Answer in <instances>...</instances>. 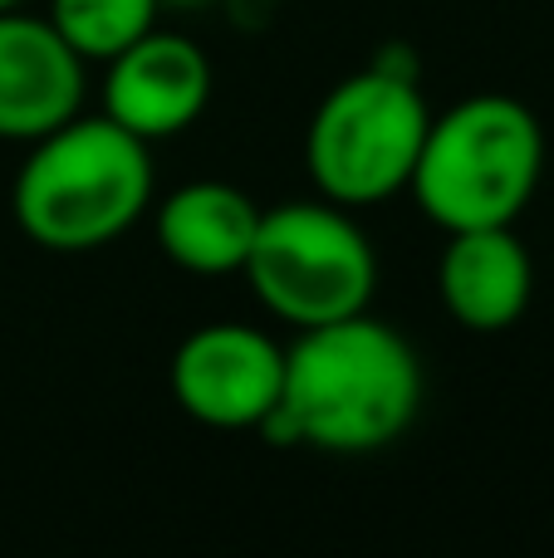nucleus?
Here are the masks:
<instances>
[{
	"mask_svg": "<svg viewBox=\"0 0 554 558\" xmlns=\"http://www.w3.org/2000/svg\"><path fill=\"white\" fill-rule=\"evenodd\" d=\"M15 5H25V0H0V10H15Z\"/></svg>",
	"mask_w": 554,
	"mask_h": 558,
	"instance_id": "nucleus-13",
	"label": "nucleus"
},
{
	"mask_svg": "<svg viewBox=\"0 0 554 558\" xmlns=\"http://www.w3.org/2000/svg\"><path fill=\"white\" fill-rule=\"evenodd\" d=\"M241 275L251 279L265 314L290 328H320L363 314L378 294V255L349 206L285 202L261 211V231Z\"/></svg>",
	"mask_w": 554,
	"mask_h": 558,
	"instance_id": "nucleus-5",
	"label": "nucleus"
},
{
	"mask_svg": "<svg viewBox=\"0 0 554 558\" xmlns=\"http://www.w3.org/2000/svg\"><path fill=\"white\" fill-rule=\"evenodd\" d=\"M162 5H182L186 10V5H206V0H162Z\"/></svg>",
	"mask_w": 554,
	"mask_h": 558,
	"instance_id": "nucleus-12",
	"label": "nucleus"
},
{
	"mask_svg": "<svg viewBox=\"0 0 554 558\" xmlns=\"http://www.w3.org/2000/svg\"><path fill=\"white\" fill-rule=\"evenodd\" d=\"M432 108L408 45L349 74L320 98L304 128V172L334 206H378L408 192Z\"/></svg>",
	"mask_w": 554,
	"mask_h": 558,
	"instance_id": "nucleus-4",
	"label": "nucleus"
},
{
	"mask_svg": "<svg viewBox=\"0 0 554 558\" xmlns=\"http://www.w3.org/2000/svg\"><path fill=\"white\" fill-rule=\"evenodd\" d=\"M212 104V59L177 29H147L143 39L108 59L104 113L147 147L177 137Z\"/></svg>",
	"mask_w": 554,
	"mask_h": 558,
	"instance_id": "nucleus-7",
	"label": "nucleus"
},
{
	"mask_svg": "<svg viewBox=\"0 0 554 558\" xmlns=\"http://www.w3.org/2000/svg\"><path fill=\"white\" fill-rule=\"evenodd\" d=\"M153 206V153L108 113L69 118L35 137L10 186V211L29 245L88 255L133 231Z\"/></svg>",
	"mask_w": 554,
	"mask_h": 558,
	"instance_id": "nucleus-2",
	"label": "nucleus"
},
{
	"mask_svg": "<svg viewBox=\"0 0 554 558\" xmlns=\"http://www.w3.org/2000/svg\"><path fill=\"white\" fill-rule=\"evenodd\" d=\"M545 177V128L520 98L471 94L427 123L412 202L442 231L516 226Z\"/></svg>",
	"mask_w": 554,
	"mask_h": 558,
	"instance_id": "nucleus-3",
	"label": "nucleus"
},
{
	"mask_svg": "<svg viewBox=\"0 0 554 558\" xmlns=\"http://www.w3.org/2000/svg\"><path fill=\"white\" fill-rule=\"evenodd\" d=\"M162 0H49V25L84 64H108L157 25Z\"/></svg>",
	"mask_w": 554,
	"mask_h": 558,
	"instance_id": "nucleus-11",
	"label": "nucleus"
},
{
	"mask_svg": "<svg viewBox=\"0 0 554 558\" xmlns=\"http://www.w3.org/2000/svg\"><path fill=\"white\" fill-rule=\"evenodd\" d=\"M261 206L231 182H186L157 206V245L186 275H241Z\"/></svg>",
	"mask_w": 554,
	"mask_h": 558,
	"instance_id": "nucleus-10",
	"label": "nucleus"
},
{
	"mask_svg": "<svg viewBox=\"0 0 554 558\" xmlns=\"http://www.w3.org/2000/svg\"><path fill=\"white\" fill-rule=\"evenodd\" d=\"M422 357L369 308L300 328L285 348V387L261 436L324 456H373L408 436L422 412Z\"/></svg>",
	"mask_w": 554,
	"mask_h": 558,
	"instance_id": "nucleus-1",
	"label": "nucleus"
},
{
	"mask_svg": "<svg viewBox=\"0 0 554 558\" xmlns=\"http://www.w3.org/2000/svg\"><path fill=\"white\" fill-rule=\"evenodd\" d=\"M84 59L45 15L0 10V143H35L84 113Z\"/></svg>",
	"mask_w": 554,
	"mask_h": 558,
	"instance_id": "nucleus-8",
	"label": "nucleus"
},
{
	"mask_svg": "<svg viewBox=\"0 0 554 558\" xmlns=\"http://www.w3.org/2000/svg\"><path fill=\"white\" fill-rule=\"evenodd\" d=\"M437 294L467 333H506L535 299V260L516 226L451 231L437 260Z\"/></svg>",
	"mask_w": 554,
	"mask_h": 558,
	"instance_id": "nucleus-9",
	"label": "nucleus"
},
{
	"mask_svg": "<svg viewBox=\"0 0 554 558\" xmlns=\"http://www.w3.org/2000/svg\"><path fill=\"white\" fill-rule=\"evenodd\" d=\"M285 387V348L251 324H202L172 353V397L212 432H261Z\"/></svg>",
	"mask_w": 554,
	"mask_h": 558,
	"instance_id": "nucleus-6",
	"label": "nucleus"
}]
</instances>
